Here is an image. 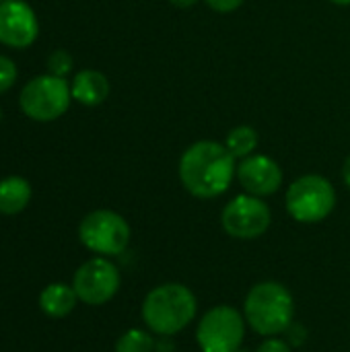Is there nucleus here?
I'll return each mask as SVG.
<instances>
[{
  "mask_svg": "<svg viewBox=\"0 0 350 352\" xmlns=\"http://www.w3.org/2000/svg\"><path fill=\"white\" fill-rule=\"evenodd\" d=\"M31 200V186L27 179L19 175L4 177L0 182V212L2 214H19Z\"/></svg>",
  "mask_w": 350,
  "mask_h": 352,
  "instance_id": "14",
  "label": "nucleus"
},
{
  "mask_svg": "<svg viewBox=\"0 0 350 352\" xmlns=\"http://www.w3.org/2000/svg\"><path fill=\"white\" fill-rule=\"evenodd\" d=\"M140 314L153 334L171 338L196 320L198 301L186 285L165 283L144 297Z\"/></svg>",
  "mask_w": 350,
  "mask_h": 352,
  "instance_id": "2",
  "label": "nucleus"
},
{
  "mask_svg": "<svg viewBox=\"0 0 350 352\" xmlns=\"http://www.w3.org/2000/svg\"><path fill=\"white\" fill-rule=\"evenodd\" d=\"M47 68H50V74L64 78V74H68L70 68H72V58H70V54L64 52V50L54 52V54L50 56V60H47Z\"/></svg>",
  "mask_w": 350,
  "mask_h": 352,
  "instance_id": "17",
  "label": "nucleus"
},
{
  "mask_svg": "<svg viewBox=\"0 0 350 352\" xmlns=\"http://www.w3.org/2000/svg\"><path fill=\"white\" fill-rule=\"evenodd\" d=\"M39 31L35 12L23 0L0 2V43L10 47H27Z\"/></svg>",
  "mask_w": 350,
  "mask_h": 352,
  "instance_id": "10",
  "label": "nucleus"
},
{
  "mask_svg": "<svg viewBox=\"0 0 350 352\" xmlns=\"http://www.w3.org/2000/svg\"><path fill=\"white\" fill-rule=\"evenodd\" d=\"M225 146L235 159H245L258 146V132L252 126H237L227 134Z\"/></svg>",
  "mask_w": 350,
  "mask_h": 352,
  "instance_id": "15",
  "label": "nucleus"
},
{
  "mask_svg": "<svg viewBox=\"0 0 350 352\" xmlns=\"http://www.w3.org/2000/svg\"><path fill=\"white\" fill-rule=\"evenodd\" d=\"M221 223L225 233L233 239L250 241L262 237L268 231L272 223V212L262 198L239 194L223 208Z\"/></svg>",
  "mask_w": 350,
  "mask_h": 352,
  "instance_id": "8",
  "label": "nucleus"
},
{
  "mask_svg": "<svg viewBox=\"0 0 350 352\" xmlns=\"http://www.w3.org/2000/svg\"><path fill=\"white\" fill-rule=\"evenodd\" d=\"M76 293L72 287L64 285V283H54L47 285L41 295H39V309L50 316V318H66L68 314H72V309L76 307Z\"/></svg>",
  "mask_w": 350,
  "mask_h": 352,
  "instance_id": "13",
  "label": "nucleus"
},
{
  "mask_svg": "<svg viewBox=\"0 0 350 352\" xmlns=\"http://www.w3.org/2000/svg\"><path fill=\"white\" fill-rule=\"evenodd\" d=\"M334 4H342V6H347V4H350V0H332Z\"/></svg>",
  "mask_w": 350,
  "mask_h": 352,
  "instance_id": "24",
  "label": "nucleus"
},
{
  "mask_svg": "<svg viewBox=\"0 0 350 352\" xmlns=\"http://www.w3.org/2000/svg\"><path fill=\"white\" fill-rule=\"evenodd\" d=\"M120 285H122V276H120L118 266L103 256L87 260L74 272V278H72V289L78 301H83L85 305H93V307L105 305L107 301H111L116 293L120 291Z\"/></svg>",
  "mask_w": 350,
  "mask_h": 352,
  "instance_id": "9",
  "label": "nucleus"
},
{
  "mask_svg": "<svg viewBox=\"0 0 350 352\" xmlns=\"http://www.w3.org/2000/svg\"><path fill=\"white\" fill-rule=\"evenodd\" d=\"M235 173V157L225 144H219L215 140L194 142L179 159L182 186L192 196L202 200L225 194Z\"/></svg>",
  "mask_w": 350,
  "mask_h": 352,
  "instance_id": "1",
  "label": "nucleus"
},
{
  "mask_svg": "<svg viewBox=\"0 0 350 352\" xmlns=\"http://www.w3.org/2000/svg\"><path fill=\"white\" fill-rule=\"evenodd\" d=\"M342 175H344V184L350 188V155L349 159L344 161V169H342Z\"/></svg>",
  "mask_w": 350,
  "mask_h": 352,
  "instance_id": "23",
  "label": "nucleus"
},
{
  "mask_svg": "<svg viewBox=\"0 0 350 352\" xmlns=\"http://www.w3.org/2000/svg\"><path fill=\"white\" fill-rule=\"evenodd\" d=\"M256 352H293L291 351V344L283 338H266Z\"/></svg>",
  "mask_w": 350,
  "mask_h": 352,
  "instance_id": "19",
  "label": "nucleus"
},
{
  "mask_svg": "<svg viewBox=\"0 0 350 352\" xmlns=\"http://www.w3.org/2000/svg\"><path fill=\"white\" fill-rule=\"evenodd\" d=\"M285 334L289 336V340H287L289 344H303V342H305V336H307L303 326H301V328H299V332H297V324H295V322L287 328V332H285Z\"/></svg>",
  "mask_w": 350,
  "mask_h": 352,
  "instance_id": "21",
  "label": "nucleus"
},
{
  "mask_svg": "<svg viewBox=\"0 0 350 352\" xmlns=\"http://www.w3.org/2000/svg\"><path fill=\"white\" fill-rule=\"evenodd\" d=\"M243 318L256 334L266 338L281 336L295 322V299L276 280L258 283L245 297Z\"/></svg>",
  "mask_w": 350,
  "mask_h": 352,
  "instance_id": "3",
  "label": "nucleus"
},
{
  "mask_svg": "<svg viewBox=\"0 0 350 352\" xmlns=\"http://www.w3.org/2000/svg\"><path fill=\"white\" fill-rule=\"evenodd\" d=\"M241 2L243 0H206V4L217 12H233L241 6Z\"/></svg>",
  "mask_w": 350,
  "mask_h": 352,
  "instance_id": "20",
  "label": "nucleus"
},
{
  "mask_svg": "<svg viewBox=\"0 0 350 352\" xmlns=\"http://www.w3.org/2000/svg\"><path fill=\"white\" fill-rule=\"evenodd\" d=\"M72 91L60 76L45 74L25 85L21 91V109L35 122L58 120L70 105Z\"/></svg>",
  "mask_w": 350,
  "mask_h": 352,
  "instance_id": "7",
  "label": "nucleus"
},
{
  "mask_svg": "<svg viewBox=\"0 0 350 352\" xmlns=\"http://www.w3.org/2000/svg\"><path fill=\"white\" fill-rule=\"evenodd\" d=\"M289 214L303 225L328 219L336 206V190L324 175H303L295 179L285 196Z\"/></svg>",
  "mask_w": 350,
  "mask_h": 352,
  "instance_id": "4",
  "label": "nucleus"
},
{
  "mask_svg": "<svg viewBox=\"0 0 350 352\" xmlns=\"http://www.w3.org/2000/svg\"><path fill=\"white\" fill-rule=\"evenodd\" d=\"M245 318L231 305L210 307L198 322L196 342L202 352H237L245 338Z\"/></svg>",
  "mask_w": 350,
  "mask_h": 352,
  "instance_id": "5",
  "label": "nucleus"
},
{
  "mask_svg": "<svg viewBox=\"0 0 350 352\" xmlns=\"http://www.w3.org/2000/svg\"><path fill=\"white\" fill-rule=\"evenodd\" d=\"M173 6H179V8H190V6H194L198 0H169Z\"/></svg>",
  "mask_w": 350,
  "mask_h": 352,
  "instance_id": "22",
  "label": "nucleus"
},
{
  "mask_svg": "<svg viewBox=\"0 0 350 352\" xmlns=\"http://www.w3.org/2000/svg\"><path fill=\"white\" fill-rule=\"evenodd\" d=\"M14 80H17V68H14V64L8 58L0 56V93L8 91L14 85Z\"/></svg>",
  "mask_w": 350,
  "mask_h": 352,
  "instance_id": "18",
  "label": "nucleus"
},
{
  "mask_svg": "<svg viewBox=\"0 0 350 352\" xmlns=\"http://www.w3.org/2000/svg\"><path fill=\"white\" fill-rule=\"evenodd\" d=\"M80 243L99 256H120L130 243V225L113 210H93L78 225Z\"/></svg>",
  "mask_w": 350,
  "mask_h": 352,
  "instance_id": "6",
  "label": "nucleus"
},
{
  "mask_svg": "<svg viewBox=\"0 0 350 352\" xmlns=\"http://www.w3.org/2000/svg\"><path fill=\"white\" fill-rule=\"evenodd\" d=\"M72 97L83 103V105H99L107 99L109 95V82L105 78V74L97 72V70H80L74 80H72Z\"/></svg>",
  "mask_w": 350,
  "mask_h": 352,
  "instance_id": "12",
  "label": "nucleus"
},
{
  "mask_svg": "<svg viewBox=\"0 0 350 352\" xmlns=\"http://www.w3.org/2000/svg\"><path fill=\"white\" fill-rule=\"evenodd\" d=\"M237 179L248 194L266 198L276 194L283 186V169L272 157L250 155L237 167Z\"/></svg>",
  "mask_w": 350,
  "mask_h": 352,
  "instance_id": "11",
  "label": "nucleus"
},
{
  "mask_svg": "<svg viewBox=\"0 0 350 352\" xmlns=\"http://www.w3.org/2000/svg\"><path fill=\"white\" fill-rule=\"evenodd\" d=\"M0 2H4V0H0Z\"/></svg>",
  "mask_w": 350,
  "mask_h": 352,
  "instance_id": "26",
  "label": "nucleus"
},
{
  "mask_svg": "<svg viewBox=\"0 0 350 352\" xmlns=\"http://www.w3.org/2000/svg\"><path fill=\"white\" fill-rule=\"evenodd\" d=\"M237 352H248V351H243V349H239V351H237Z\"/></svg>",
  "mask_w": 350,
  "mask_h": 352,
  "instance_id": "25",
  "label": "nucleus"
},
{
  "mask_svg": "<svg viewBox=\"0 0 350 352\" xmlns=\"http://www.w3.org/2000/svg\"><path fill=\"white\" fill-rule=\"evenodd\" d=\"M157 351V342L151 336V332L140 330V328H132L128 332H124L118 342H116V352H155Z\"/></svg>",
  "mask_w": 350,
  "mask_h": 352,
  "instance_id": "16",
  "label": "nucleus"
}]
</instances>
